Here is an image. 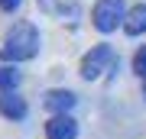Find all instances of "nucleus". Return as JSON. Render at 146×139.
<instances>
[{
	"mask_svg": "<svg viewBox=\"0 0 146 139\" xmlns=\"http://www.w3.org/2000/svg\"><path fill=\"white\" fill-rule=\"evenodd\" d=\"M39 29L33 23H16L7 32V42L0 49V58H10V62H29L39 55Z\"/></svg>",
	"mask_w": 146,
	"mask_h": 139,
	"instance_id": "1",
	"label": "nucleus"
},
{
	"mask_svg": "<svg viewBox=\"0 0 146 139\" xmlns=\"http://www.w3.org/2000/svg\"><path fill=\"white\" fill-rule=\"evenodd\" d=\"M123 20H127L123 0H98L91 10V23L98 32H114L117 26H123Z\"/></svg>",
	"mask_w": 146,
	"mask_h": 139,
	"instance_id": "2",
	"label": "nucleus"
},
{
	"mask_svg": "<svg viewBox=\"0 0 146 139\" xmlns=\"http://www.w3.org/2000/svg\"><path fill=\"white\" fill-rule=\"evenodd\" d=\"M117 62V52L107 45V42H101V45H94L88 55L81 58V78L84 81H98L104 71H110Z\"/></svg>",
	"mask_w": 146,
	"mask_h": 139,
	"instance_id": "3",
	"label": "nucleus"
},
{
	"mask_svg": "<svg viewBox=\"0 0 146 139\" xmlns=\"http://www.w3.org/2000/svg\"><path fill=\"white\" fill-rule=\"evenodd\" d=\"M46 136L49 139H75L78 136V120L72 113H58L46 123Z\"/></svg>",
	"mask_w": 146,
	"mask_h": 139,
	"instance_id": "4",
	"label": "nucleus"
},
{
	"mask_svg": "<svg viewBox=\"0 0 146 139\" xmlns=\"http://www.w3.org/2000/svg\"><path fill=\"white\" fill-rule=\"evenodd\" d=\"M46 110H52V113L58 117V113H68V110L75 107V103H78V97H75L72 91H62V88H55V91H49L46 94Z\"/></svg>",
	"mask_w": 146,
	"mask_h": 139,
	"instance_id": "5",
	"label": "nucleus"
},
{
	"mask_svg": "<svg viewBox=\"0 0 146 139\" xmlns=\"http://www.w3.org/2000/svg\"><path fill=\"white\" fill-rule=\"evenodd\" d=\"M0 113L7 120H26L29 107H26V100L16 97V94H0Z\"/></svg>",
	"mask_w": 146,
	"mask_h": 139,
	"instance_id": "6",
	"label": "nucleus"
},
{
	"mask_svg": "<svg viewBox=\"0 0 146 139\" xmlns=\"http://www.w3.org/2000/svg\"><path fill=\"white\" fill-rule=\"evenodd\" d=\"M123 32H127V36H143V32H146V3H136V7L127 10Z\"/></svg>",
	"mask_w": 146,
	"mask_h": 139,
	"instance_id": "7",
	"label": "nucleus"
},
{
	"mask_svg": "<svg viewBox=\"0 0 146 139\" xmlns=\"http://www.w3.org/2000/svg\"><path fill=\"white\" fill-rule=\"evenodd\" d=\"M16 84H20V71L10 68V65H3L0 68V94H13Z\"/></svg>",
	"mask_w": 146,
	"mask_h": 139,
	"instance_id": "8",
	"label": "nucleus"
},
{
	"mask_svg": "<svg viewBox=\"0 0 146 139\" xmlns=\"http://www.w3.org/2000/svg\"><path fill=\"white\" fill-rule=\"evenodd\" d=\"M133 71L146 81V45H143V49H136V55H133Z\"/></svg>",
	"mask_w": 146,
	"mask_h": 139,
	"instance_id": "9",
	"label": "nucleus"
},
{
	"mask_svg": "<svg viewBox=\"0 0 146 139\" xmlns=\"http://www.w3.org/2000/svg\"><path fill=\"white\" fill-rule=\"evenodd\" d=\"M20 3H23V0H0V10H3V13H13V10H20Z\"/></svg>",
	"mask_w": 146,
	"mask_h": 139,
	"instance_id": "10",
	"label": "nucleus"
},
{
	"mask_svg": "<svg viewBox=\"0 0 146 139\" xmlns=\"http://www.w3.org/2000/svg\"><path fill=\"white\" fill-rule=\"evenodd\" d=\"M143 97H146V81H143Z\"/></svg>",
	"mask_w": 146,
	"mask_h": 139,
	"instance_id": "11",
	"label": "nucleus"
}]
</instances>
